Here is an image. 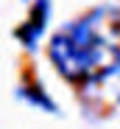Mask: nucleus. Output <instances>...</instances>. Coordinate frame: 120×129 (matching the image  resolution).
Segmentation results:
<instances>
[{
    "label": "nucleus",
    "mask_w": 120,
    "mask_h": 129,
    "mask_svg": "<svg viewBox=\"0 0 120 129\" xmlns=\"http://www.w3.org/2000/svg\"><path fill=\"white\" fill-rule=\"evenodd\" d=\"M20 98H25L28 104H34L36 110L56 112V101L45 93V87H42V84H25V87H20Z\"/></svg>",
    "instance_id": "3"
},
{
    "label": "nucleus",
    "mask_w": 120,
    "mask_h": 129,
    "mask_svg": "<svg viewBox=\"0 0 120 129\" xmlns=\"http://www.w3.org/2000/svg\"><path fill=\"white\" fill-rule=\"evenodd\" d=\"M120 53V9L98 6L84 17L70 20L48 42L56 73L70 84H92L106 79Z\"/></svg>",
    "instance_id": "1"
},
{
    "label": "nucleus",
    "mask_w": 120,
    "mask_h": 129,
    "mask_svg": "<svg viewBox=\"0 0 120 129\" xmlns=\"http://www.w3.org/2000/svg\"><path fill=\"white\" fill-rule=\"evenodd\" d=\"M48 20H50V0H36V3L31 6V14L23 25L14 28V37L23 42V48L28 51H36L39 39H42L45 28H48Z\"/></svg>",
    "instance_id": "2"
},
{
    "label": "nucleus",
    "mask_w": 120,
    "mask_h": 129,
    "mask_svg": "<svg viewBox=\"0 0 120 129\" xmlns=\"http://www.w3.org/2000/svg\"><path fill=\"white\" fill-rule=\"evenodd\" d=\"M109 84H112V95H114V101L120 104V53H117V59H114V64H112V70H109Z\"/></svg>",
    "instance_id": "4"
}]
</instances>
